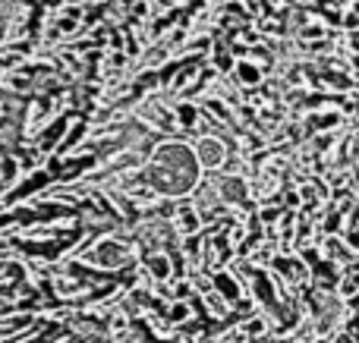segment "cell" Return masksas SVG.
I'll return each instance as SVG.
<instances>
[{
  "mask_svg": "<svg viewBox=\"0 0 359 343\" xmlns=\"http://www.w3.org/2000/svg\"><path fill=\"white\" fill-rule=\"evenodd\" d=\"M215 290L224 296V300H230V302H233L236 293H240V290H236V284L230 281V274H217V277H215Z\"/></svg>",
  "mask_w": 359,
  "mask_h": 343,
  "instance_id": "6da1fadb",
  "label": "cell"
},
{
  "mask_svg": "<svg viewBox=\"0 0 359 343\" xmlns=\"http://www.w3.org/2000/svg\"><path fill=\"white\" fill-rule=\"evenodd\" d=\"M236 79H240V85H259V69L249 66V63H240L236 66Z\"/></svg>",
  "mask_w": 359,
  "mask_h": 343,
  "instance_id": "7a4b0ae2",
  "label": "cell"
}]
</instances>
